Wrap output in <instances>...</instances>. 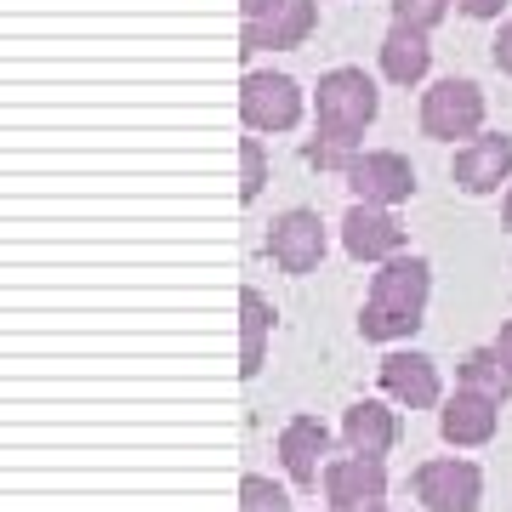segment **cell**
<instances>
[{"label":"cell","mask_w":512,"mask_h":512,"mask_svg":"<svg viewBox=\"0 0 512 512\" xmlns=\"http://www.w3.org/2000/svg\"><path fill=\"white\" fill-rule=\"evenodd\" d=\"M342 444L353 456H376L382 461L399 444V410H387L382 399H359L342 410Z\"/></svg>","instance_id":"15"},{"label":"cell","mask_w":512,"mask_h":512,"mask_svg":"<svg viewBox=\"0 0 512 512\" xmlns=\"http://www.w3.org/2000/svg\"><path fill=\"white\" fill-rule=\"evenodd\" d=\"M313 109H319V143H308V165L319 171H348L353 154H359V137L365 126L382 114V92L365 69H330L319 74V92H313Z\"/></svg>","instance_id":"1"},{"label":"cell","mask_w":512,"mask_h":512,"mask_svg":"<svg viewBox=\"0 0 512 512\" xmlns=\"http://www.w3.org/2000/svg\"><path fill=\"white\" fill-rule=\"evenodd\" d=\"M353 188V200H365V205H404L410 194H416V165L404 160L399 148H359L353 154V165L342 171Z\"/></svg>","instance_id":"4"},{"label":"cell","mask_w":512,"mask_h":512,"mask_svg":"<svg viewBox=\"0 0 512 512\" xmlns=\"http://www.w3.org/2000/svg\"><path fill=\"white\" fill-rule=\"evenodd\" d=\"M461 387H473V393H490V399H507L512 393V370L501 365V353L490 348H473V353H461V365H456Z\"/></svg>","instance_id":"18"},{"label":"cell","mask_w":512,"mask_h":512,"mask_svg":"<svg viewBox=\"0 0 512 512\" xmlns=\"http://www.w3.org/2000/svg\"><path fill=\"white\" fill-rule=\"evenodd\" d=\"M325 501L330 512H365V507H382L387 501V467L376 456H336L325 467Z\"/></svg>","instance_id":"10"},{"label":"cell","mask_w":512,"mask_h":512,"mask_svg":"<svg viewBox=\"0 0 512 512\" xmlns=\"http://www.w3.org/2000/svg\"><path fill=\"white\" fill-rule=\"evenodd\" d=\"M262 188H268V154L256 137H239V200L251 205Z\"/></svg>","instance_id":"20"},{"label":"cell","mask_w":512,"mask_h":512,"mask_svg":"<svg viewBox=\"0 0 512 512\" xmlns=\"http://www.w3.org/2000/svg\"><path fill=\"white\" fill-rule=\"evenodd\" d=\"M365 512H399V507H387V501H382V507H365Z\"/></svg>","instance_id":"27"},{"label":"cell","mask_w":512,"mask_h":512,"mask_svg":"<svg viewBox=\"0 0 512 512\" xmlns=\"http://www.w3.org/2000/svg\"><path fill=\"white\" fill-rule=\"evenodd\" d=\"M490 57H495V69H501V74H512V23H507V29H501V35H495Z\"/></svg>","instance_id":"22"},{"label":"cell","mask_w":512,"mask_h":512,"mask_svg":"<svg viewBox=\"0 0 512 512\" xmlns=\"http://www.w3.org/2000/svg\"><path fill=\"white\" fill-rule=\"evenodd\" d=\"M501 222L512 228V188H507V200H501Z\"/></svg>","instance_id":"26"},{"label":"cell","mask_w":512,"mask_h":512,"mask_svg":"<svg viewBox=\"0 0 512 512\" xmlns=\"http://www.w3.org/2000/svg\"><path fill=\"white\" fill-rule=\"evenodd\" d=\"M330 239H325V222H319V211H285V217L268 222V256H274V268H285V274H313L319 262H325Z\"/></svg>","instance_id":"9"},{"label":"cell","mask_w":512,"mask_h":512,"mask_svg":"<svg viewBox=\"0 0 512 512\" xmlns=\"http://www.w3.org/2000/svg\"><path fill=\"white\" fill-rule=\"evenodd\" d=\"M461 12H467V18H501V6H507V0H456Z\"/></svg>","instance_id":"23"},{"label":"cell","mask_w":512,"mask_h":512,"mask_svg":"<svg viewBox=\"0 0 512 512\" xmlns=\"http://www.w3.org/2000/svg\"><path fill=\"white\" fill-rule=\"evenodd\" d=\"M268 336H274V302L262 291H239V376H256L268 359Z\"/></svg>","instance_id":"17"},{"label":"cell","mask_w":512,"mask_h":512,"mask_svg":"<svg viewBox=\"0 0 512 512\" xmlns=\"http://www.w3.org/2000/svg\"><path fill=\"white\" fill-rule=\"evenodd\" d=\"M427 296H433V262L427 256H393L376 268L370 296L359 308V336L365 342H404L416 336L427 319Z\"/></svg>","instance_id":"2"},{"label":"cell","mask_w":512,"mask_h":512,"mask_svg":"<svg viewBox=\"0 0 512 512\" xmlns=\"http://www.w3.org/2000/svg\"><path fill=\"white\" fill-rule=\"evenodd\" d=\"M416 501L427 512H478L484 501V473L467 456H439L416 467Z\"/></svg>","instance_id":"5"},{"label":"cell","mask_w":512,"mask_h":512,"mask_svg":"<svg viewBox=\"0 0 512 512\" xmlns=\"http://www.w3.org/2000/svg\"><path fill=\"white\" fill-rule=\"evenodd\" d=\"M461 194H495V188L512 177V137H473L467 148H456V165H450Z\"/></svg>","instance_id":"14"},{"label":"cell","mask_w":512,"mask_h":512,"mask_svg":"<svg viewBox=\"0 0 512 512\" xmlns=\"http://www.w3.org/2000/svg\"><path fill=\"white\" fill-rule=\"evenodd\" d=\"M342 251H348L353 262H370V268H382V262L404 256V228H399V217H393L387 205L353 200L348 217H342Z\"/></svg>","instance_id":"8"},{"label":"cell","mask_w":512,"mask_h":512,"mask_svg":"<svg viewBox=\"0 0 512 512\" xmlns=\"http://www.w3.org/2000/svg\"><path fill=\"white\" fill-rule=\"evenodd\" d=\"M433 69V46H427V29H410V23H393L382 35V74L393 86H421Z\"/></svg>","instance_id":"16"},{"label":"cell","mask_w":512,"mask_h":512,"mask_svg":"<svg viewBox=\"0 0 512 512\" xmlns=\"http://www.w3.org/2000/svg\"><path fill=\"white\" fill-rule=\"evenodd\" d=\"M330 427L319 416H291L285 427H279V461H285V478L291 484H319L330 467Z\"/></svg>","instance_id":"13"},{"label":"cell","mask_w":512,"mask_h":512,"mask_svg":"<svg viewBox=\"0 0 512 512\" xmlns=\"http://www.w3.org/2000/svg\"><path fill=\"white\" fill-rule=\"evenodd\" d=\"M382 393L399 410H439L444 404V382H439V365L416 348H399L382 359Z\"/></svg>","instance_id":"12"},{"label":"cell","mask_w":512,"mask_h":512,"mask_svg":"<svg viewBox=\"0 0 512 512\" xmlns=\"http://www.w3.org/2000/svg\"><path fill=\"white\" fill-rule=\"evenodd\" d=\"M262 6H274V0H239V12H245V18H256Z\"/></svg>","instance_id":"25"},{"label":"cell","mask_w":512,"mask_h":512,"mask_svg":"<svg viewBox=\"0 0 512 512\" xmlns=\"http://www.w3.org/2000/svg\"><path fill=\"white\" fill-rule=\"evenodd\" d=\"M319 29V6L313 0H274L262 6L256 18H245V35H239V52H291Z\"/></svg>","instance_id":"7"},{"label":"cell","mask_w":512,"mask_h":512,"mask_svg":"<svg viewBox=\"0 0 512 512\" xmlns=\"http://www.w3.org/2000/svg\"><path fill=\"white\" fill-rule=\"evenodd\" d=\"M302 86L291 74H274V69H251L239 80V120L245 131H296L302 126Z\"/></svg>","instance_id":"3"},{"label":"cell","mask_w":512,"mask_h":512,"mask_svg":"<svg viewBox=\"0 0 512 512\" xmlns=\"http://www.w3.org/2000/svg\"><path fill=\"white\" fill-rule=\"evenodd\" d=\"M484 126V92L473 80H439L433 92L421 97V131L439 137V143H456V137H478Z\"/></svg>","instance_id":"6"},{"label":"cell","mask_w":512,"mask_h":512,"mask_svg":"<svg viewBox=\"0 0 512 512\" xmlns=\"http://www.w3.org/2000/svg\"><path fill=\"white\" fill-rule=\"evenodd\" d=\"M495 353H501V365L512 370V319L501 325V336H495Z\"/></svg>","instance_id":"24"},{"label":"cell","mask_w":512,"mask_h":512,"mask_svg":"<svg viewBox=\"0 0 512 512\" xmlns=\"http://www.w3.org/2000/svg\"><path fill=\"white\" fill-rule=\"evenodd\" d=\"M239 512H291V495H285V484H274V478L245 473L239 478Z\"/></svg>","instance_id":"19"},{"label":"cell","mask_w":512,"mask_h":512,"mask_svg":"<svg viewBox=\"0 0 512 512\" xmlns=\"http://www.w3.org/2000/svg\"><path fill=\"white\" fill-rule=\"evenodd\" d=\"M439 433H444V444H456V450H484V444L501 433V399L473 393V387H456V393L439 404Z\"/></svg>","instance_id":"11"},{"label":"cell","mask_w":512,"mask_h":512,"mask_svg":"<svg viewBox=\"0 0 512 512\" xmlns=\"http://www.w3.org/2000/svg\"><path fill=\"white\" fill-rule=\"evenodd\" d=\"M450 0H393V23H410V29H439Z\"/></svg>","instance_id":"21"}]
</instances>
